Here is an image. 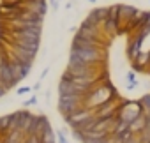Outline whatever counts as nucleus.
Masks as SVG:
<instances>
[{"instance_id":"1","label":"nucleus","mask_w":150,"mask_h":143,"mask_svg":"<svg viewBox=\"0 0 150 143\" xmlns=\"http://www.w3.org/2000/svg\"><path fill=\"white\" fill-rule=\"evenodd\" d=\"M69 64L108 67V50L104 48H71Z\"/></svg>"},{"instance_id":"2","label":"nucleus","mask_w":150,"mask_h":143,"mask_svg":"<svg viewBox=\"0 0 150 143\" xmlns=\"http://www.w3.org/2000/svg\"><path fill=\"white\" fill-rule=\"evenodd\" d=\"M115 96H118V92L113 88L111 80H110V81H99V83L90 90V94L87 96L83 106H87V108H90V110H96L97 106H101L103 103L110 101V99L115 97Z\"/></svg>"},{"instance_id":"3","label":"nucleus","mask_w":150,"mask_h":143,"mask_svg":"<svg viewBox=\"0 0 150 143\" xmlns=\"http://www.w3.org/2000/svg\"><path fill=\"white\" fill-rule=\"evenodd\" d=\"M85 99L87 96L83 94H67V96H60L58 97V111L65 117V115H71L76 110H80L83 104H85Z\"/></svg>"},{"instance_id":"4","label":"nucleus","mask_w":150,"mask_h":143,"mask_svg":"<svg viewBox=\"0 0 150 143\" xmlns=\"http://www.w3.org/2000/svg\"><path fill=\"white\" fill-rule=\"evenodd\" d=\"M76 34L81 35V37H92V39H101V41H111V39H108V37L103 34L101 25L92 23V21H87V20H83V23H81V27L78 28Z\"/></svg>"},{"instance_id":"5","label":"nucleus","mask_w":150,"mask_h":143,"mask_svg":"<svg viewBox=\"0 0 150 143\" xmlns=\"http://www.w3.org/2000/svg\"><path fill=\"white\" fill-rule=\"evenodd\" d=\"M120 96H115L111 97L110 101L103 103L101 106H97L94 110V115L97 118H104V117H117V111H118V104H120Z\"/></svg>"},{"instance_id":"6","label":"nucleus","mask_w":150,"mask_h":143,"mask_svg":"<svg viewBox=\"0 0 150 143\" xmlns=\"http://www.w3.org/2000/svg\"><path fill=\"white\" fill-rule=\"evenodd\" d=\"M111 41H101V39H92V37H81V35H74L71 48H104L110 50Z\"/></svg>"},{"instance_id":"7","label":"nucleus","mask_w":150,"mask_h":143,"mask_svg":"<svg viewBox=\"0 0 150 143\" xmlns=\"http://www.w3.org/2000/svg\"><path fill=\"white\" fill-rule=\"evenodd\" d=\"M94 115V110H90V108H87V106H81L80 110H76L74 113H71V115H65L64 118H65V122L74 129V127H78L81 122H85L87 118H90Z\"/></svg>"},{"instance_id":"8","label":"nucleus","mask_w":150,"mask_h":143,"mask_svg":"<svg viewBox=\"0 0 150 143\" xmlns=\"http://www.w3.org/2000/svg\"><path fill=\"white\" fill-rule=\"evenodd\" d=\"M145 39H146V37H145L143 34H139V32L129 35V42H127V57H129L131 62L136 60L138 53L141 51V46H143V41H145Z\"/></svg>"},{"instance_id":"9","label":"nucleus","mask_w":150,"mask_h":143,"mask_svg":"<svg viewBox=\"0 0 150 143\" xmlns=\"http://www.w3.org/2000/svg\"><path fill=\"white\" fill-rule=\"evenodd\" d=\"M41 30L42 28H27V30H13L9 41L13 39H23L30 42H41Z\"/></svg>"},{"instance_id":"10","label":"nucleus","mask_w":150,"mask_h":143,"mask_svg":"<svg viewBox=\"0 0 150 143\" xmlns=\"http://www.w3.org/2000/svg\"><path fill=\"white\" fill-rule=\"evenodd\" d=\"M101 28H103V34L113 41L120 32V21H118V18H106L101 23Z\"/></svg>"},{"instance_id":"11","label":"nucleus","mask_w":150,"mask_h":143,"mask_svg":"<svg viewBox=\"0 0 150 143\" xmlns=\"http://www.w3.org/2000/svg\"><path fill=\"white\" fill-rule=\"evenodd\" d=\"M11 53L20 60V62H34L37 51L28 50V48H20V46H11Z\"/></svg>"},{"instance_id":"12","label":"nucleus","mask_w":150,"mask_h":143,"mask_svg":"<svg viewBox=\"0 0 150 143\" xmlns=\"http://www.w3.org/2000/svg\"><path fill=\"white\" fill-rule=\"evenodd\" d=\"M27 9L37 16H46L48 13V4H46V0H27Z\"/></svg>"},{"instance_id":"13","label":"nucleus","mask_w":150,"mask_h":143,"mask_svg":"<svg viewBox=\"0 0 150 143\" xmlns=\"http://www.w3.org/2000/svg\"><path fill=\"white\" fill-rule=\"evenodd\" d=\"M25 132L23 131H7L2 138V143H23L25 141Z\"/></svg>"},{"instance_id":"14","label":"nucleus","mask_w":150,"mask_h":143,"mask_svg":"<svg viewBox=\"0 0 150 143\" xmlns=\"http://www.w3.org/2000/svg\"><path fill=\"white\" fill-rule=\"evenodd\" d=\"M134 11H136V7H132V6L118 4V14H117L118 21H120V23H127V21L131 20V16L134 14Z\"/></svg>"},{"instance_id":"15","label":"nucleus","mask_w":150,"mask_h":143,"mask_svg":"<svg viewBox=\"0 0 150 143\" xmlns=\"http://www.w3.org/2000/svg\"><path fill=\"white\" fill-rule=\"evenodd\" d=\"M25 110H20L16 113L9 115V129L7 131H21V118H23Z\"/></svg>"},{"instance_id":"16","label":"nucleus","mask_w":150,"mask_h":143,"mask_svg":"<svg viewBox=\"0 0 150 143\" xmlns=\"http://www.w3.org/2000/svg\"><path fill=\"white\" fill-rule=\"evenodd\" d=\"M117 117H104V118H99L97 124H96V131H106L111 134V129H113V124H115Z\"/></svg>"},{"instance_id":"17","label":"nucleus","mask_w":150,"mask_h":143,"mask_svg":"<svg viewBox=\"0 0 150 143\" xmlns=\"http://www.w3.org/2000/svg\"><path fill=\"white\" fill-rule=\"evenodd\" d=\"M145 127H146V118H145V115H143V113H141L139 117H136V118H134V120H132V122L129 124V129H131V131H132L134 134L141 132V131H143Z\"/></svg>"},{"instance_id":"18","label":"nucleus","mask_w":150,"mask_h":143,"mask_svg":"<svg viewBox=\"0 0 150 143\" xmlns=\"http://www.w3.org/2000/svg\"><path fill=\"white\" fill-rule=\"evenodd\" d=\"M97 120H99V118H97L96 115H92L90 118H87L85 122H81V124H80L78 127H74V129H76V131H80V132H87V131H92V129L96 127Z\"/></svg>"},{"instance_id":"19","label":"nucleus","mask_w":150,"mask_h":143,"mask_svg":"<svg viewBox=\"0 0 150 143\" xmlns=\"http://www.w3.org/2000/svg\"><path fill=\"white\" fill-rule=\"evenodd\" d=\"M11 46H20V48H28V50H35L39 51L41 42H30V41H23V39H13Z\"/></svg>"},{"instance_id":"20","label":"nucleus","mask_w":150,"mask_h":143,"mask_svg":"<svg viewBox=\"0 0 150 143\" xmlns=\"http://www.w3.org/2000/svg\"><path fill=\"white\" fill-rule=\"evenodd\" d=\"M139 104H141L143 115H145V117H148V115H150V94H145V96L139 99Z\"/></svg>"},{"instance_id":"21","label":"nucleus","mask_w":150,"mask_h":143,"mask_svg":"<svg viewBox=\"0 0 150 143\" xmlns=\"http://www.w3.org/2000/svg\"><path fill=\"white\" fill-rule=\"evenodd\" d=\"M41 143H57V134L53 132V129H48L41 136Z\"/></svg>"},{"instance_id":"22","label":"nucleus","mask_w":150,"mask_h":143,"mask_svg":"<svg viewBox=\"0 0 150 143\" xmlns=\"http://www.w3.org/2000/svg\"><path fill=\"white\" fill-rule=\"evenodd\" d=\"M7 129H9V115H2L0 117V134L4 136Z\"/></svg>"},{"instance_id":"23","label":"nucleus","mask_w":150,"mask_h":143,"mask_svg":"<svg viewBox=\"0 0 150 143\" xmlns=\"http://www.w3.org/2000/svg\"><path fill=\"white\" fill-rule=\"evenodd\" d=\"M23 143H41V136H37V134H27Z\"/></svg>"},{"instance_id":"24","label":"nucleus","mask_w":150,"mask_h":143,"mask_svg":"<svg viewBox=\"0 0 150 143\" xmlns=\"http://www.w3.org/2000/svg\"><path fill=\"white\" fill-rule=\"evenodd\" d=\"M35 103H37V97H35V96H32V97H30V99H27L23 104H25V106H34Z\"/></svg>"},{"instance_id":"25","label":"nucleus","mask_w":150,"mask_h":143,"mask_svg":"<svg viewBox=\"0 0 150 143\" xmlns=\"http://www.w3.org/2000/svg\"><path fill=\"white\" fill-rule=\"evenodd\" d=\"M57 136H58V143H69V141H67V138H65V134H64L62 131H58V134H57Z\"/></svg>"},{"instance_id":"26","label":"nucleus","mask_w":150,"mask_h":143,"mask_svg":"<svg viewBox=\"0 0 150 143\" xmlns=\"http://www.w3.org/2000/svg\"><path fill=\"white\" fill-rule=\"evenodd\" d=\"M28 92H30V87H21V88H18V94H20V96L28 94Z\"/></svg>"},{"instance_id":"27","label":"nucleus","mask_w":150,"mask_h":143,"mask_svg":"<svg viewBox=\"0 0 150 143\" xmlns=\"http://www.w3.org/2000/svg\"><path fill=\"white\" fill-rule=\"evenodd\" d=\"M124 143H139V139H138V136L134 134V136H132L131 139H127V141H124Z\"/></svg>"},{"instance_id":"28","label":"nucleus","mask_w":150,"mask_h":143,"mask_svg":"<svg viewBox=\"0 0 150 143\" xmlns=\"http://www.w3.org/2000/svg\"><path fill=\"white\" fill-rule=\"evenodd\" d=\"M127 80L132 83V81H134V73H129V74H127Z\"/></svg>"},{"instance_id":"29","label":"nucleus","mask_w":150,"mask_h":143,"mask_svg":"<svg viewBox=\"0 0 150 143\" xmlns=\"http://www.w3.org/2000/svg\"><path fill=\"white\" fill-rule=\"evenodd\" d=\"M50 2H51V6H53V7H58V4H57V0H50Z\"/></svg>"},{"instance_id":"30","label":"nucleus","mask_w":150,"mask_h":143,"mask_svg":"<svg viewBox=\"0 0 150 143\" xmlns=\"http://www.w3.org/2000/svg\"><path fill=\"white\" fill-rule=\"evenodd\" d=\"M4 94H6V92H4V90H2V88H0V97H2V96H4Z\"/></svg>"},{"instance_id":"31","label":"nucleus","mask_w":150,"mask_h":143,"mask_svg":"<svg viewBox=\"0 0 150 143\" xmlns=\"http://www.w3.org/2000/svg\"><path fill=\"white\" fill-rule=\"evenodd\" d=\"M88 2H96V0H88Z\"/></svg>"},{"instance_id":"32","label":"nucleus","mask_w":150,"mask_h":143,"mask_svg":"<svg viewBox=\"0 0 150 143\" xmlns=\"http://www.w3.org/2000/svg\"><path fill=\"white\" fill-rule=\"evenodd\" d=\"M0 138H2V134H0Z\"/></svg>"}]
</instances>
